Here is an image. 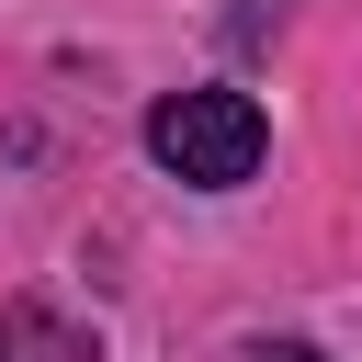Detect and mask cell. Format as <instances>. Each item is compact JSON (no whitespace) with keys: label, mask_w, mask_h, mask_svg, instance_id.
I'll use <instances>...</instances> for the list:
<instances>
[{"label":"cell","mask_w":362,"mask_h":362,"mask_svg":"<svg viewBox=\"0 0 362 362\" xmlns=\"http://www.w3.org/2000/svg\"><path fill=\"white\" fill-rule=\"evenodd\" d=\"M260 147H272V124H260L249 90H170L147 113V158L170 181H192V192H238L260 170Z\"/></svg>","instance_id":"cell-1"},{"label":"cell","mask_w":362,"mask_h":362,"mask_svg":"<svg viewBox=\"0 0 362 362\" xmlns=\"http://www.w3.org/2000/svg\"><path fill=\"white\" fill-rule=\"evenodd\" d=\"M249 362H317V351H305V339H272V351H249Z\"/></svg>","instance_id":"cell-2"}]
</instances>
